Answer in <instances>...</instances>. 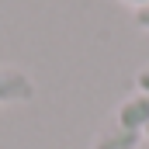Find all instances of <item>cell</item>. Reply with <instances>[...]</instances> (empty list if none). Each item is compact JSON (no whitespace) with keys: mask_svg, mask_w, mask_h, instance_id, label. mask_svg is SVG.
Masks as SVG:
<instances>
[{"mask_svg":"<svg viewBox=\"0 0 149 149\" xmlns=\"http://www.w3.org/2000/svg\"><path fill=\"white\" fill-rule=\"evenodd\" d=\"M135 83H139V90H142V94H149V66H142V70H139Z\"/></svg>","mask_w":149,"mask_h":149,"instance_id":"obj_5","label":"cell"},{"mask_svg":"<svg viewBox=\"0 0 149 149\" xmlns=\"http://www.w3.org/2000/svg\"><path fill=\"white\" fill-rule=\"evenodd\" d=\"M121 3H132L135 10H139V7H149V0H121Z\"/></svg>","mask_w":149,"mask_h":149,"instance_id":"obj_6","label":"cell"},{"mask_svg":"<svg viewBox=\"0 0 149 149\" xmlns=\"http://www.w3.org/2000/svg\"><path fill=\"white\" fill-rule=\"evenodd\" d=\"M146 139H149V128H146Z\"/></svg>","mask_w":149,"mask_h":149,"instance_id":"obj_7","label":"cell"},{"mask_svg":"<svg viewBox=\"0 0 149 149\" xmlns=\"http://www.w3.org/2000/svg\"><path fill=\"white\" fill-rule=\"evenodd\" d=\"M135 24H139L142 31H149V7H139V10H135Z\"/></svg>","mask_w":149,"mask_h":149,"instance_id":"obj_4","label":"cell"},{"mask_svg":"<svg viewBox=\"0 0 149 149\" xmlns=\"http://www.w3.org/2000/svg\"><path fill=\"white\" fill-rule=\"evenodd\" d=\"M35 97V80L21 66H0V104H24Z\"/></svg>","mask_w":149,"mask_h":149,"instance_id":"obj_1","label":"cell"},{"mask_svg":"<svg viewBox=\"0 0 149 149\" xmlns=\"http://www.w3.org/2000/svg\"><path fill=\"white\" fill-rule=\"evenodd\" d=\"M142 132H132V128H121V125H114V121H108L97 135H94V142H90V149H139L142 146Z\"/></svg>","mask_w":149,"mask_h":149,"instance_id":"obj_3","label":"cell"},{"mask_svg":"<svg viewBox=\"0 0 149 149\" xmlns=\"http://www.w3.org/2000/svg\"><path fill=\"white\" fill-rule=\"evenodd\" d=\"M111 121L121 125V128H132V132H142V135H146V128H149V94H142V90L128 94V97L114 108Z\"/></svg>","mask_w":149,"mask_h":149,"instance_id":"obj_2","label":"cell"}]
</instances>
